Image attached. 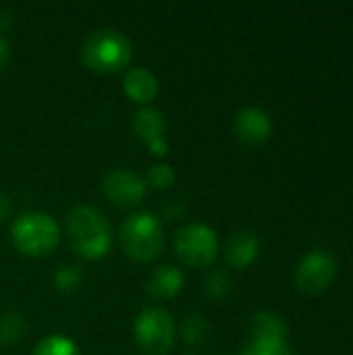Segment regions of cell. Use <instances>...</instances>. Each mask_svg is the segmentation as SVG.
<instances>
[{"label":"cell","mask_w":353,"mask_h":355,"mask_svg":"<svg viewBox=\"0 0 353 355\" xmlns=\"http://www.w3.org/2000/svg\"><path fill=\"white\" fill-rule=\"evenodd\" d=\"M25 333H27V322L19 312L6 310L0 314V343L15 345L25 337Z\"/></svg>","instance_id":"e0dca14e"},{"label":"cell","mask_w":353,"mask_h":355,"mask_svg":"<svg viewBox=\"0 0 353 355\" xmlns=\"http://www.w3.org/2000/svg\"><path fill=\"white\" fill-rule=\"evenodd\" d=\"M123 92L135 104H150L158 94V79L146 67H131L123 77Z\"/></svg>","instance_id":"7c38bea8"},{"label":"cell","mask_w":353,"mask_h":355,"mask_svg":"<svg viewBox=\"0 0 353 355\" xmlns=\"http://www.w3.org/2000/svg\"><path fill=\"white\" fill-rule=\"evenodd\" d=\"M85 272L79 264H60L52 275V285L60 293H75L81 289Z\"/></svg>","instance_id":"9a60e30c"},{"label":"cell","mask_w":353,"mask_h":355,"mask_svg":"<svg viewBox=\"0 0 353 355\" xmlns=\"http://www.w3.org/2000/svg\"><path fill=\"white\" fill-rule=\"evenodd\" d=\"M179 335H181V339L187 345H193L196 347V345L206 343V339L210 335V324H208V320L202 314L193 312V314H189V316L183 318L181 329H179Z\"/></svg>","instance_id":"2e32d148"},{"label":"cell","mask_w":353,"mask_h":355,"mask_svg":"<svg viewBox=\"0 0 353 355\" xmlns=\"http://www.w3.org/2000/svg\"><path fill=\"white\" fill-rule=\"evenodd\" d=\"M10 237L19 252L42 258L56 250L60 241V227L46 212H25L15 218Z\"/></svg>","instance_id":"3957f363"},{"label":"cell","mask_w":353,"mask_h":355,"mask_svg":"<svg viewBox=\"0 0 353 355\" xmlns=\"http://www.w3.org/2000/svg\"><path fill=\"white\" fill-rule=\"evenodd\" d=\"M102 193L117 206L131 208L146 198V179L127 168H112L100 181Z\"/></svg>","instance_id":"ba28073f"},{"label":"cell","mask_w":353,"mask_h":355,"mask_svg":"<svg viewBox=\"0 0 353 355\" xmlns=\"http://www.w3.org/2000/svg\"><path fill=\"white\" fill-rule=\"evenodd\" d=\"M235 135L246 146H260L270 137L273 121L266 110L258 106H246L235 116Z\"/></svg>","instance_id":"9c48e42d"},{"label":"cell","mask_w":353,"mask_h":355,"mask_svg":"<svg viewBox=\"0 0 353 355\" xmlns=\"http://www.w3.org/2000/svg\"><path fill=\"white\" fill-rule=\"evenodd\" d=\"M183 283H185V275L179 266L162 264L150 275V279L146 283V293L152 300L164 302V300L175 297L183 289Z\"/></svg>","instance_id":"30bf717a"},{"label":"cell","mask_w":353,"mask_h":355,"mask_svg":"<svg viewBox=\"0 0 353 355\" xmlns=\"http://www.w3.org/2000/svg\"><path fill=\"white\" fill-rule=\"evenodd\" d=\"M206 295L214 302H223L233 293V281L225 270H212L206 279Z\"/></svg>","instance_id":"d6986e66"},{"label":"cell","mask_w":353,"mask_h":355,"mask_svg":"<svg viewBox=\"0 0 353 355\" xmlns=\"http://www.w3.org/2000/svg\"><path fill=\"white\" fill-rule=\"evenodd\" d=\"M148 148H150V154H154V156H166L169 150H171L166 137H164V139H158V141H154V144H150Z\"/></svg>","instance_id":"603a6c76"},{"label":"cell","mask_w":353,"mask_h":355,"mask_svg":"<svg viewBox=\"0 0 353 355\" xmlns=\"http://www.w3.org/2000/svg\"><path fill=\"white\" fill-rule=\"evenodd\" d=\"M175 183V168L166 162H158L150 166L146 175V185H152L156 189H166Z\"/></svg>","instance_id":"ffe728a7"},{"label":"cell","mask_w":353,"mask_h":355,"mask_svg":"<svg viewBox=\"0 0 353 355\" xmlns=\"http://www.w3.org/2000/svg\"><path fill=\"white\" fill-rule=\"evenodd\" d=\"M131 127H133V133L150 146L158 139H164L166 121L160 110H156L152 106H144L137 112H133Z\"/></svg>","instance_id":"4fadbf2b"},{"label":"cell","mask_w":353,"mask_h":355,"mask_svg":"<svg viewBox=\"0 0 353 355\" xmlns=\"http://www.w3.org/2000/svg\"><path fill=\"white\" fill-rule=\"evenodd\" d=\"M69 245L77 256L98 260L112 248V229L104 212L94 206L79 204L67 214Z\"/></svg>","instance_id":"6da1fadb"},{"label":"cell","mask_w":353,"mask_h":355,"mask_svg":"<svg viewBox=\"0 0 353 355\" xmlns=\"http://www.w3.org/2000/svg\"><path fill=\"white\" fill-rule=\"evenodd\" d=\"M133 46L119 29L92 31L81 44V62L96 73H117L131 62Z\"/></svg>","instance_id":"7a4b0ae2"},{"label":"cell","mask_w":353,"mask_h":355,"mask_svg":"<svg viewBox=\"0 0 353 355\" xmlns=\"http://www.w3.org/2000/svg\"><path fill=\"white\" fill-rule=\"evenodd\" d=\"M133 335L137 345L148 355H166L177 337V327L173 316L156 306H150L139 312L133 322Z\"/></svg>","instance_id":"5b68a950"},{"label":"cell","mask_w":353,"mask_h":355,"mask_svg":"<svg viewBox=\"0 0 353 355\" xmlns=\"http://www.w3.org/2000/svg\"><path fill=\"white\" fill-rule=\"evenodd\" d=\"M337 275L335 258L325 250L310 252L295 270V285L306 295H318L327 291Z\"/></svg>","instance_id":"52a82bcc"},{"label":"cell","mask_w":353,"mask_h":355,"mask_svg":"<svg viewBox=\"0 0 353 355\" xmlns=\"http://www.w3.org/2000/svg\"><path fill=\"white\" fill-rule=\"evenodd\" d=\"M10 62V44L0 35V71H4Z\"/></svg>","instance_id":"7402d4cb"},{"label":"cell","mask_w":353,"mask_h":355,"mask_svg":"<svg viewBox=\"0 0 353 355\" xmlns=\"http://www.w3.org/2000/svg\"><path fill=\"white\" fill-rule=\"evenodd\" d=\"M123 252L135 262H152L160 256L164 233L160 220L152 212H137L129 216L119 233Z\"/></svg>","instance_id":"277c9868"},{"label":"cell","mask_w":353,"mask_h":355,"mask_svg":"<svg viewBox=\"0 0 353 355\" xmlns=\"http://www.w3.org/2000/svg\"><path fill=\"white\" fill-rule=\"evenodd\" d=\"M241 355H291L285 341H252Z\"/></svg>","instance_id":"44dd1931"},{"label":"cell","mask_w":353,"mask_h":355,"mask_svg":"<svg viewBox=\"0 0 353 355\" xmlns=\"http://www.w3.org/2000/svg\"><path fill=\"white\" fill-rule=\"evenodd\" d=\"M173 248L183 264L191 268H202L210 266L216 260L218 239L212 227L204 223H189L177 231Z\"/></svg>","instance_id":"8992f818"},{"label":"cell","mask_w":353,"mask_h":355,"mask_svg":"<svg viewBox=\"0 0 353 355\" xmlns=\"http://www.w3.org/2000/svg\"><path fill=\"white\" fill-rule=\"evenodd\" d=\"M8 214H10V200L6 193L0 191V223H4Z\"/></svg>","instance_id":"cb8c5ba5"},{"label":"cell","mask_w":353,"mask_h":355,"mask_svg":"<svg viewBox=\"0 0 353 355\" xmlns=\"http://www.w3.org/2000/svg\"><path fill=\"white\" fill-rule=\"evenodd\" d=\"M254 341H285V322L275 312H258L252 320Z\"/></svg>","instance_id":"5bb4252c"},{"label":"cell","mask_w":353,"mask_h":355,"mask_svg":"<svg viewBox=\"0 0 353 355\" xmlns=\"http://www.w3.org/2000/svg\"><path fill=\"white\" fill-rule=\"evenodd\" d=\"M258 254H260V241L250 231H237L225 243V260L229 262V266L237 270L252 266Z\"/></svg>","instance_id":"8fae6325"},{"label":"cell","mask_w":353,"mask_h":355,"mask_svg":"<svg viewBox=\"0 0 353 355\" xmlns=\"http://www.w3.org/2000/svg\"><path fill=\"white\" fill-rule=\"evenodd\" d=\"M31 355H81L79 347L75 345L73 339L64 335H48L44 337L35 347Z\"/></svg>","instance_id":"ac0fdd59"}]
</instances>
